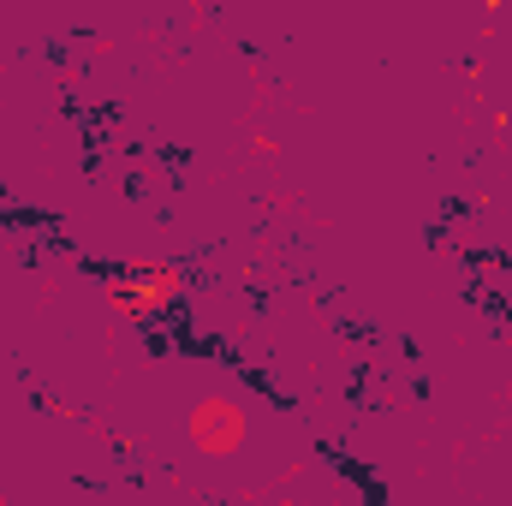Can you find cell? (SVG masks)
Here are the masks:
<instances>
[{
  "label": "cell",
  "mask_w": 512,
  "mask_h": 506,
  "mask_svg": "<svg viewBox=\"0 0 512 506\" xmlns=\"http://www.w3.org/2000/svg\"><path fill=\"white\" fill-rule=\"evenodd\" d=\"M191 447L203 453V459H233L239 447H245V411L233 405V399H221V393H209V399H197L191 405Z\"/></svg>",
  "instance_id": "2"
},
{
  "label": "cell",
  "mask_w": 512,
  "mask_h": 506,
  "mask_svg": "<svg viewBox=\"0 0 512 506\" xmlns=\"http://www.w3.org/2000/svg\"><path fill=\"white\" fill-rule=\"evenodd\" d=\"M114 304L126 310L131 322H149V316L173 310L179 304V268H167V262H126V274L114 286Z\"/></svg>",
  "instance_id": "1"
}]
</instances>
